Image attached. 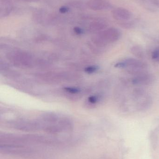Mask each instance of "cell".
Wrapping results in <instances>:
<instances>
[{
	"label": "cell",
	"mask_w": 159,
	"mask_h": 159,
	"mask_svg": "<svg viewBox=\"0 0 159 159\" xmlns=\"http://www.w3.org/2000/svg\"><path fill=\"white\" fill-rule=\"evenodd\" d=\"M10 61L16 65L25 67H30L35 61L31 55L22 52H16L10 53L8 56Z\"/></svg>",
	"instance_id": "obj_4"
},
{
	"label": "cell",
	"mask_w": 159,
	"mask_h": 159,
	"mask_svg": "<svg viewBox=\"0 0 159 159\" xmlns=\"http://www.w3.org/2000/svg\"><path fill=\"white\" fill-rule=\"evenodd\" d=\"M100 98H101V97L100 96H97V95L92 96L89 98V102L91 104H95L99 101Z\"/></svg>",
	"instance_id": "obj_12"
},
{
	"label": "cell",
	"mask_w": 159,
	"mask_h": 159,
	"mask_svg": "<svg viewBox=\"0 0 159 159\" xmlns=\"http://www.w3.org/2000/svg\"><path fill=\"white\" fill-rule=\"evenodd\" d=\"M112 15L115 19L120 21H128L132 16V14L129 10L122 7H118L113 9Z\"/></svg>",
	"instance_id": "obj_7"
},
{
	"label": "cell",
	"mask_w": 159,
	"mask_h": 159,
	"mask_svg": "<svg viewBox=\"0 0 159 159\" xmlns=\"http://www.w3.org/2000/svg\"><path fill=\"white\" fill-rule=\"evenodd\" d=\"M21 1H23V2H32L38 1V0H21Z\"/></svg>",
	"instance_id": "obj_17"
},
{
	"label": "cell",
	"mask_w": 159,
	"mask_h": 159,
	"mask_svg": "<svg viewBox=\"0 0 159 159\" xmlns=\"http://www.w3.org/2000/svg\"><path fill=\"white\" fill-rule=\"evenodd\" d=\"M98 68L97 66H90L86 69V71L88 73H93L95 72L98 70Z\"/></svg>",
	"instance_id": "obj_13"
},
{
	"label": "cell",
	"mask_w": 159,
	"mask_h": 159,
	"mask_svg": "<svg viewBox=\"0 0 159 159\" xmlns=\"http://www.w3.org/2000/svg\"><path fill=\"white\" fill-rule=\"evenodd\" d=\"M152 58L155 61L159 62V46L156 48L152 53Z\"/></svg>",
	"instance_id": "obj_10"
},
{
	"label": "cell",
	"mask_w": 159,
	"mask_h": 159,
	"mask_svg": "<svg viewBox=\"0 0 159 159\" xmlns=\"http://www.w3.org/2000/svg\"><path fill=\"white\" fill-rule=\"evenodd\" d=\"M68 10H69V8L67 7L63 6L59 8V12L62 14L66 13V12H68Z\"/></svg>",
	"instance_id": "obj_16"
},
{
	"label": "cell",
	"mask_w": 159,
	"mask_h": 159,
	"mask_svg": "<svg viewBox=\"0 0 159 159\" xmlns=\"http://www.w3.org/2000/svg\"><path fill=\"white\" fill-rule=\"evenodd\" d=\"M65 89L66 91L72 94H76L79 91V90L78 89L74 88V87H68V88H65Z\"/></svg>",
	"instance_id": "obj_11"
},
{
	"label": "cell",
	"mask_w": 159,
	"mask_h": 159,
	"mask_svg": "<svg viewBox=\"0 0 159 159\" xmlns=\"http://www.w3.org/2000/svg\"><path fill=\"white\" fill-rule=\"evenodd\" d=\"M107 27L106 22L101 20L94 21L91 22L89 25V30L93 32H100L105 30Z\"/></svg>",
	"instance_id": "obj_8"
},
{
	"label": "cell",
	"mask_w": 159,
	"mask_h": 159,
	"mask_svg": "<svg viewBox=\"0 0 159 159\" xmlns=\"http://www.w3.org/2000/svg\"><path fill=\"white\" fill-rule=\"evenodd\" d=\"M121 32L118 29L110 28L98 33L92 38L93 43L100 48L107 46L119 40Z\"/></svg>",
	"instance_id": "obj_1"
},
{
	"label": "cell",
	"mask_w": 159,
	"mask_h": 159,
	"mask_svg": "<svg viewBox=\"0 0 159 159\" xmlns=\"http://www.w3.org/2000/svg\"><path fill=\"white\" fill-rule=\"evenodd\" d=\"M83 3L80 2H73L71 3V6L73 7H76L77 8H83L84 7L83 6Z\"/></svg>",
	"instance_id": "obj_14"
},
{
	"label": "cell",
	"mask_w": 159,
	"mask_h": 159,
	"mask_svg": "<svg viewBox=\"0 0 159 159\" xmlns=\"http://www.w3.org/2000/svg\"><path fill=\"white\" fill-rule=\"evenodd\" d=\"M131 52L135 57L139 58H143L144 56L143 49L139 46H134L131 48Z\"/></svg>",
	"instance_id": "obj_9"
},
{
	"label": "cell",
	"mask_w": 159,
	"mask_h": 159,
	"mask_svg": "<svg viewBox=\"0 0 159 159\" xmlns=\"http://www.w3.org/2000/svg\"><path fill=\"white\" fill-rule=\"evenodd\" d=\"M115 67L119 69H126L133 75L145 71L147 65L142 61L134 58L125 59L116 63Z\"/></svg>",
	"instance_id": "obj_2"
},
{
	"label": "cell",
	"mask_w": 159,
	"mask_h": 159,
	"mask_svg": "<svg viewBox=\"0 0 159 159\" xmlns=\"http://www.w3.org/2000/svg\"><path fill=\"white\" fill-rule=\"evenodd\" d=\"M74 31L77 34H81L83 33V30L78 27H75L74 28Z\"/></svg>",
	"instance_id": "obj_15"
},
{
	"label": "cell",
	"mask_w": 159,
	"mask_h": 159,
	"mask_svg": "<svg viewBox=\"0 0 159 159\" xmlns=\"http://www.w3.org/2000/svg\"><path fill=\"white\" fill-rule=\"evenodd\" d=\"M136 107L139 110H144L149 108L151 104V98L147 95L144 90L141 89H135L133 93Z\"/></svg>",
	"instance_id": "obj_3"
},
{
	"label": "cell",
	"mask_w": 159,
	"mask_h": 159,
	"mask_svg": "<svg viewBox=\"0 0 159 159\" xmlns=\"http://www.w3.org/2000/svg\"><path fill=\"white\" fill-rule=\"evenodd\" d=\"M87 6L94 11L106 10L112 7V5L108 0H89Z\"/></svg>",
	"instance_id": "obj_6"
},
{
	"label": "cell",
	"mask_w": 159,
	"mask_h": 159,
	"mask_svg": "<svg viewBox=\"0 0 159 159\" xmlns=\"http://www.w3.org/2000/svg\"><path fill=\"white\" fill-rule=\"evenodd\" d=\"M154 80V76L144 71L134 75L132 80V82L133 85L147 86L152 84Z\"/></svg>",
	"instance_id": "obj_5"
}]
</instances>
